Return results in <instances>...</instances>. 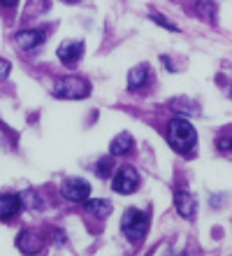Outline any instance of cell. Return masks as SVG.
I'll use <instances>...</instances> for the list:
<instances>
[{
    "mask_svg": "<svg viewBox=\"0 0 232 256\" xmlns=\"http://www.w3.org/2000/svg\"><path fill=\"white\" fill-rule=\"evenodd\" d=\"M7 74H9V63L5 58H0V80H5Z\"/></svg>",
    "mask_w": 232,
    "mask_h": 256,
    "instance_id": "ac0fdd59",
    "label": "cell"
},
{
    "mask_svg": "<svg viewBox=\"0 0 232 256\" xmlns=\"http://www.w3.org/2000/svg\"><path fill=\"white\" fill-rule=\"evenodd\" d=\"M219 149L221 152H232V135H223V138H219Z\"/></svg>",
    "mask_w": 232,
    "mask_h": 256,
    "instance_id": "e0dca14e",
    "label": "cell"
},
{
    "mask_svg": "<svg viewBox=\"0 0 232 256\" xmlns=\"http://www.w3.org/2000/svg\"><path fill=\"white\" fill-rule=\"evenodd\" d=\"M86 212H93V214H98V216H109V212H112V202L102 200V198H98V200H88L86 202Z\"/></svg>",
    "mask_w": 232,
    "mask_h": 256,
    "instance_id": "7c38bea8",
    "label": "cell"
},
{
    "mask_svg": "<svg viewBox=\"0 0 232 256\" xmlns=\"http://www.w3.org/2000/svg\"><path fill=\"white\" fill-rule=\"evenodd\" d=\"M65 2H79V0H65Z\"/></svg>",
    "mask_w": 232,
    "mask_h": 256,
    "instance_id": "ffe728a7",
    "label": "cell"
},
{
    "mask_svg": "<svg viewBox=\"0 0 232 256\" xmlns=\"http://www.w3.org/2000/svg\"><path fill=\"white\" fill-rule=\"evenodd\" d=\"M151 21H153V24H160V26L167 28V30H177V26H174L172 21H167L163 14H151Z\"/></svg>",
    "mask_w": 232,
    "mask_h": 256,
    "instance_id": "2e32d148",
    "label": "cell"
},
{
    "mask_svg": "<svg viewBox=\"0 0 232 256\" xmlns=\"http://www.w3.org/2000/svg\"><path fill=\"white\" fill-rule=\"evenodd\" d=\"M133 147H135L133 138H130L128 133H121V135H116V138H114L109 152H112V156H126L128 152H133Z\"/></svg>",
    "mask_w": 232,
    "mask_h": 256,
    "instance_id": "8fae6325",
    "label": "cell"
},
{
    "mask_svg": "<svg viewBox=\"0 0 232 256\" xmlns=\"http://www.w3.org/2000/svg\"><path fill=\"white\" fill-rule=\"evenodd\" d=\"M112 168H114V161L112 156H105L95 163V175L98 177H112Z\"/></svg>",
    "mask_w": 232,
    "mask_h": 256,
    "instance_id": "5bb4252c",
    "label": "cell"
},
{
    "mask_svg": "<svg viewBox=\"0 0 232 256\" xmlns=\"http://www.w3.org/2000/svg\"><path fill=\"white\" fill-rule=\"evenodd\" d=\"M230 94H232V88H230Z\"/></svg>",
    "mask_w": 232,
    "mask_h": 256,
    "instance_id": "44dd1931",
    "label": "cell"
},
{
    "mask_svg": "<svg viewBox=\"0 0 232 256\" xmlns=\"http://www.w3.org/2000/svg\"><path fill=\"white\" fill-rule=\"evenodd\" d=\"M14 42L21 49H35L44 42V30H21L14 35Z\"/></svg>",
    "mask_w": 232,
    "mask_h": 256,
    "instance_id": "9c48e42d",
    "label": "cell"
},
{
    "mask_svg": "<svg viewBox=\"0 0 232 256\" xmlns=\"http://www.w3.org/2000/svg\"><path fill=\"white\" fill-rule=\"evenodd\" d=\"M174 205H177V212L181 216H186V219L195 216V212H198V200L188 191H177L174 194Z\"/></svg>",
    "mask_w": 232,
    "mask_h": 256,
    "instance_id": "52a82bcc",
    "label": "cell"
},
{
    "mask_svg": "<svg viewBox=\"0 0 232 256\" xmlns=\"http://www.w3.org/2000/svg\"><path fill=\"white\" fill-rule=\"evenodd\" d=\"M21 210V196L2 194L0 196V222H9L19 214Z\"/></svg>",
    "mask_w": 232,
    "mask_h": 256,
    "instance_id": "8992f818",
    "label": "cell"
},
{
    "mask_svg": "<svg viewBox=\"0 0 232 256\" xmlns=\"http://www.w3.org/2000/svg\"><path fill=\"white\" fill-rule=\"evenodd\" d=\"M139 184V175L135 172V168H121L116 170V175L112 180V189L116 194H133Z\"/></svg>",
    "mask_w": 232,
    "mask_h": 256,
    "instance_id": "5b68a950",
    "label": "cell"
},
{
    "mask_svg": "<svg viewBox=\"0 0 232 256\" xmlns=\"http://www.w3.org/2000/svg\"><path fill=\"white\" fill-rule=\"evenodd\" d=\"M21 205H26V208H30V210H37L42 202L35 191H23V194H21Z\"/></svg>",
    "mask_w": 232,
    "mask_h": 256,
    "instance_id": "9a60e30c",
    "label": "cell"
},
{
    "mask_svg": "<svg viewBox=\"0 0 232 256\" xmlns=\"http://www.w3.org/2000/svg\"><path fill=\"white\" fill-rule=\"evenodd\" d=\"M81 54H84V44L81 42H63L58 47V58L65 66H77Z\"/></svg>",
    "mask_w": 232,
    "mask_h": 256,
    "instance_id": "ba28073f",
    "label": "cell"
},
{
    "mask_svg": "<svg viewBox=\"0 0 232 256\" xmlns=\"http://www.w3.org/2000/svg\"><path fill=\"white\" fill-rule=\"evenodd\" d=\"M91 94V86H88L86 80H79V77H65V80H58L56 86H53V96L56 98H65V100H79V98H86Z\"/></svg>",
    "mask_w": 232,
    "mask_h": 256,
    "instance_id": "3957f363",
    "label": "cell"
},
{
    "mask_svg": "<svg viewBox=\"0 0 232 256\" xmlns=\"http://www.w3.org/2000/svg\"><path fill=\"white\" fill-rule=\"evenodd\" d=\"M16 244L21 247V252H37L40 250V240H35L30 230H23L19 236V240H16Z\"/></svg>",
    "mask_w": 232,
    "mask_h": 256,
    "instance_id": "4fadbf2b",
    "label": "cell"
},
{
    "mask_svg": "<svg viewBox=\"0 0 232 256\" xmlns=\"http://www.w3.org/2000/svg\"><path fill=\"white\" fill-rule=\"evenodd\" d=\"M88 194H91V184L86 180H79V177H70V180L60 184V196L72 202H84L88 198Z\"/></svg>",
    "mask_w": 232,
    "mask_h": 256,
    "instance_id": "277c9868",
    "label": "cell"
},
{
    "mask_svg": "<svg viewBox=\"0 0 232 256\" xmlns=\"http://www.w3.org/2000/svg\"><path fill=\"white\" fill-rule=\"evenodd\" d=\"M167 140H170V147L174 152H179V154L188 156L195 147V140H198V135H195V128L191 126L188 119L184 116H174L170 126H167Z\"/></svg>",
    "mask_w": 232,
    "mask_h": 256,
    "instance_id": "6da1fadb",
    "label": "cell"
},
{
    "mask_svg": "<svg viewBox=\"0 0 232 256\" xmlns=\"http://www.w3.org/2000/svg\"><path fill=\"white\" fill-rule=\"evenodd\" d=\"M149 66H137L130 70V74H128V88L130 91H139V88L144 86L146 82H149Z\"/></svg>",
    "mask_w": 232,
    "mask_h": 256,
    "instance_id": "30bf717a",
    "label": "cell"
},
{
    "mask_svg": "<svg viewBox=\"0 0 232 256\" xmlns=\"http://www.w3.org/2000/svg\"><path fill=\"white\" fill-rule=\"evenodd\" d=\"M16 2H19V0H0V7H2V10H12V7H16Z\"/></svg>",
    "mask_w": 232,
    "mask_h": 256,
    "instance_id": "d6986e66",
    "label": "cell"
},
{
    "mask_svg": "<svg viewBox=\"0 0 232 256\" xmlns=\"http://www.w3.org/2000/svg\"><path fill=\"white\" fill-rule=\"evenodd\" d=\"M149 222H151V216L142 212L137 208H130L126 210V214L121 219V228L126 233V238L130 242H142L146 236V230H149Z\"/></svg>",
    "mask_w": 232,
    "mask_h": 256,
    "instance_id": "7a4b0ae2",
    "label": "cell"
}]
</instances>
